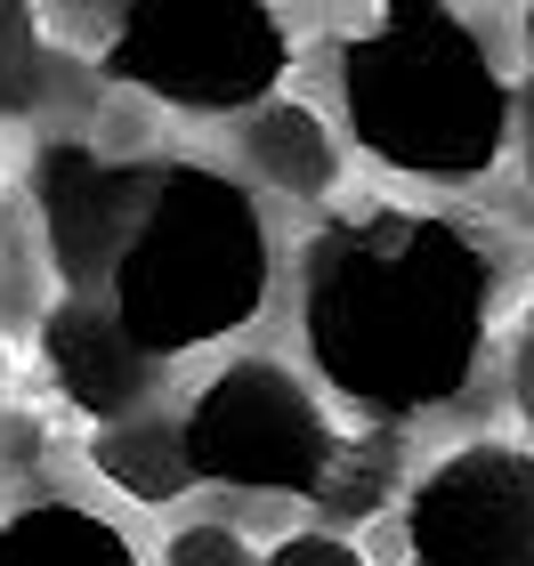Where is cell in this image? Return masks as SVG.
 I'll use <instances>...</instances> for the list:
<instances>
[{
    "label": "cell",
    "instance_id": "cell-12",
    "mask_svg": "<svg viewBox=\"0 0 534 566\" xmlns=\"http://www.w3.org/2000/svg\"><path fill=\"white\" fill-rule=\"evenodd\" d=\"M41 24L33 9H0V114H33L41 97Z\"/></svg>",
    "mask_w": 534,
    "mask_h": 566
},
{
    "label": "cell",
    "instance_id": "cell-6",
    "mask_svg": "<svg viewBox=\"0 0 534 566\" xmlns=\"http://www.w3.org/2000/svg\"><path fill=\"white\" fill-rule=\"evenodd\" d=\"M413 566H534V453L470 437L438 453L405 494Z\"/></svg>",
    "mask_w": 534,
    "mask_h": 566
},
{
    "label": "cell",
    "instance_id": "cell-10",
    "mask_svg": "<svg viewBox=\"0 0 534 566\" xmlns=\"http://www.w3.org/2000/svg\"><path fill=\"white\" fill-rule=\"evenodd\" d=\"M243 154H251V170H260L275 195H292V202H316V195L341 178V146H333V130H324L308 106H292V97L260 106V122L243 130Z\"/></svg>",
    "mask_w": 534,
    "mask_h": 566
},
{
    "label": "cell",
    "instance_id": "cell-7",
    "mask_svg": "<svg viewBox=\"0 0 534 566\" xmlns=\"http://www.w3.org/2000/svg\"><path fill=\"white\" fill-rule=\"evenodd\" d=\"M138 202H146V170L114 163L97 146H41L33 163V211H41V235H49V260H57V283L73 300H90L97 283H114L122 268V243L138 227Z\"/></svg>",
    "mask_w": 534,
    "mask_h": 566
},
{
    "label": "cell",
    "instance_id": "cell-3",
    "mask_svg": "<svg viewBox=\"0 0 534 566\" xmlns=\"http://www.w3.org/2000/svg\"><path fill=\"white\" fill-rule=\"evenodd\" d=\"M268 219L235 178L211 163H146V202L106 283V307L155 365L243 332L268 307Z\"/></svg>",
    "mask_w": 534,
    "mask_h": 566
},
{
    "label": "cell",
    "instance_id": "cell-5",
    "mask_svg": "<svg viewBox=\"0 0 534 566\" xmlns=\"http://www.w3.org/2000/svg\"><path fill=\"white\" fill-rule=\"evenodd\" d=\"M178 437H187L195 485H235V494L324 502V485L341 470V429L324 421L308 380L284 373L275 356H235V365H219L195 389Z\"/></svg>",
    "mask_w": 534,
    "mask_h": 566
},
{
    "label": "cell",
    "instance_id": "cell-17",
    "mask_svg": "<svg viewBox=\"0 0 534 566\" xmlns=\"http://www.w3.org/2000/svg\"><path fill=\"white\" fill-rule=\"evenodd\" d=\"M526 41H534V9H526Z\"/></svg>",
    "mask_w": 534,
    "mask_h": 566
},
{
    "label": "cell",
    "instance_id": "cell-2",
    "mask_svg": "<svg viewBox=\"0 0 534 566\" xmlns=\"http://www.w3.org/2000/svg\"><path fill=\"white\" fill-rule=\"evenodd\" d=\"M341 114L348 138L380 170H405L421 187H470L494 170L511 138V82L494 73L486 41L438 0H397L356 41H341Z\"/></svg>",
    "mask_w": 534,
    "mask_h": 566
},
{
    "label": "cell",
    "instance_id": "cell-16",
    "mask_svg": "<svg viewBox=\"0 0 534 566\" xmlns=\"http://www.w3.org/2000/svg\"><path fill=\"white\" fill-rule=\"evenodd\" d=\"M519 405L534 413V316H526V340H519Z\"/></svg>",
    "mask_w": 534,
    "mask_h": 566
},
{
    "label": "cell",
    "instance_id": "cell-14",
    "mask_svg": "<svg viewBox=\"0 0 534 566\" xmlns=\"http://www.w3.org/2000/svg\"><path fill=\"white\" fill-rule=\"evenodd\" d=\"M260 566H365V558H356V543H348V534H324V526H308V534H284V543H275Z\"/></svg>",
    "mask_w": 534,
    "mask_h": 566
},
{
    "label": "cell",
    "instance_id": "cell-13",
    "mask_svg": "<svg viewBox=\"0 0 534 566\" xmlns=\"http://www.w3.org/2000/svg\"><path fill=\"white\" fill-rule=\"evenodd\" d=\"M163 566H260V558H251V543H243L235 526H219V518H195V526H178V534H170Z\"/></svg>",
    "mask_w": 534,
    "mask_h": 566
},
{
    "label": "cell",
    "instance_id": "cell-4",
    "mask_svg": "<svg viewBox=\"0 0 534 566\" xmlns=\"http://www.w3.org/2000/svg\"><path fill=\"white\" fill-rule=\"evenodd\" d=\"M97 65L122 90L178 114H243L275 106L292 73V33L260 0H130L114 9V41Z\"/></svg>",
    "mask_w": 534,
    "mask_h": 566
},
{
    "label": "cell",
    "instance_id": "cell-9",
    "mask_svg": "<svg viewBox=\"0 0 534 566\" xmlns=\"http://www.w3.org/2000/svg\"><path fill=\"white\" fill-rule=\"evenodd\" d=\"M0 566H138V551L82 502H24L0 518Z\"/></svg>",
    "mask_w": 534,
    "mask_h": 566
},
{
    "label": "cell",
    "instance_id": "cell-8",
    "mask_svg": "<svg viewBox=\"0 0 534 566\" xmlns=\"http://www.w3.org/2000/svg\"><path fill=\"white\" fill-rule=\"evenodd\" d=\"M41 365H49V380L65 389V405L82 421H130L146 405V389H155V356H146L130 332H122V316L97 307V300L49 307Z\"/></svg>",
    "mask_w": 534,
    "mask_h": 566
},
{
    "label": "cell",
    "instance_id": "cell-1",
    "mask_svg": "<svg viewBox=\"0 0 534 566\" xmlns=\"http://www.w3.org/2000/svg\"><path fill=\"white\" fill-rule=\"evenodd\" d=\"M494 332V260L462 219H333L300 275V340L324 389L373 421L438 413L470 389Z\"/></svg>",
    "mask_w": 534,
    "mask_h": 566
},
{
    "label": "cell",
    "instance_id": "cell-15",
    "mask_svg": "<svg viewBox=\"0 0 534 566\" xmlns=\"http://www.w3.org/2000/svg\"><path fill=\"white\" fill-rule=\"evenodd\" d=\"M519 163H526V178H534V73H526V90H519Z\"/></svg>",
    "mask_w": 534,
    "mask_h": 566
},
{
    "label": "cell",
    "instance_id": "cell-11",
    "mask_svg": "<svg viewBox=\"0 0 534 566\" xmlns=\"http://www.w3.org/2000/svg\"><path fill=\"white\" fill-rule=\"evenodd\" d=\"M90 461L106 470L130 502H178L195 485V461H187V437L178 421H122L90 446Z\"/></svg>",
    "mask_w": 534,
    "mask_h": 566
},
{
    "label": "cell",
    "instance_id": "cell-18",
    "mask_svg": "<svg viewBox=\"0 0 534 566\" xmlns=\"http://www.w3.org/2000/svg\"><path fill=\"white\" fill-rule=\"evenodd\" d=\"M0 389H9V365H0Z\"/></svg>",
    "mask_w": 534,
    "mask_h": 566
}]
</instances>
